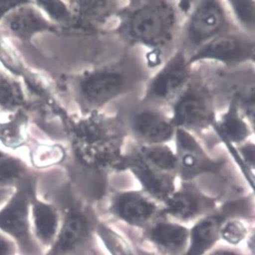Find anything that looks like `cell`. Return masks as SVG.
<instances>
[{
    "label": "cell",
    "mask_w": 255,
    "mask_h": 255,
    "mask_svg": "<svg viewBox=\"0 0 255 255\" xmlns=\"http://www.w3.org/2000/svg\"><path fill=\"white\" fill-rule=\"evenodd\" d=\"M36 191L59 211L60 228L44 255H82L97 247L95 229L101 219L95 207L78 195L65 172L38 174Z\"/></svg>",
    "instance_id": "1"
},
{
    "label": "cell",
    "mask_w": 255,
    "mask_h": 255,
    "mask_svg": "<svg viewBox=\"0 0 255 255\" xmlns=\"http://www.w3.org/2000/svg\"><path fill=\"white\" fill-rule=\"evenodd\" d=\"M179 14L172 1H130L118 10L115 31L127 44L158 55L173 41Z\"/></svg>",
    "instance_id": "2"
},
{
    "label": "cell",
    "mask_w": 255,
    "mask_h": 255,
    "mask_svg": "<svg viewBox=\"0 0 255 255\" xmlns=\"http://www.w3.org/2000/svg\"><path fill=\"white\" fill-rule=\"evenodd\" d=\"M128 171L143 192L162 203L176 189L177 163L174 150L168 144L137 145L125 152L118 172Z\"/></svg>",
    "instance_id": "3"
},
{
    "label": "cell",
    "mask_w": 255,
    "mask_h": 255,
    "mask_svg": "<svg viewBox=\"0 0 255 255\" xmlns=\"http://www.w3.org/2000/svg\"><path fill=\"white\" fill-rule=\"evenodd\" d=\"M170 117L176 128L197 134L211 129L216 120L214 97L203 82L193 81L170 104Z\"/></svg>",
    "instance_id": "4"
},
{
    "label": "cell",
    "mask_w": 255,
    "mask_h": 255,
    "mask_svg": "<svg viewBox=\"0 0 255 255\" xmlns=\"http://www.w3.org/2000/svg\"><path fill=\"white\" fill-rule=\"evenodd\" d=\"M38 175V174H37ZM37 178L14 189L0 208V231L12 239L18 255H44L32 233L30 218V191Z\"/></svg>",
    "instance_id": "5"
},
{
    "label": "cell",
    "mask_w": 255,
    "mask_h": 255,
    "mask_svg": "<svg viewBox=\"0 0 255 255\" xmlns=\"http://www.w3.org/2000/svg\"><path fill=\"white\" fill-rule=\"evenodd\" d=\"M191 79L192 66L188 64L185 50L179 49L147 82L142 101L152 107L170 105Z\"/></svg>",
    "instance_id": "6"
},
{
    "label": "cell",
    "mask_w": 255,
    "mask_h": 255,
    "mask_svg": "<svg viewBox=\"0 0 255 255\" xmlns=\"http://www.w3.org/2000/svg\"><path fill=\"white\" fill-rule=\"evenodd\" d=\"M255 44L253 37L242 32L229 31L211 39L188 56L193 67L200 62H218L229 67L255 62Z\"/></svg>",
    "instance_id": "7"
},
{
    "label": "cell",
    "mask_w": 255,
    "mask_h": 255,
    "mask_svg": "<svg viewBox=\"0 0 255 255\" xmlns=\"http://www.w3.org/2000/svg\"><path fill=\"white\" fill-rule=\"evenodd\" d=\"M229 30L230 14L225 2L217 0L195 2L188 14L185 45L194 52L211 39Z\"/></svg>",
    "instance_id": "8"
},
{
    "label": "cell",
    "mask_w": 255,
    "mask_h": 255,
    "mask_svg": "<svg viewBox=\"0 0 255 255\" xmlns=\"http://www.w3.org/2000/svg\"><path fill=\"white\" fill-rule=\"evenodd\" d=\"M137 80L131 68L119 62L88 75L82 83V91L93 107H104L129 92Z\"/></svg>",
    "instance_id": "9"
},
{
    "label": "cell",
    "mask_w": 255,
    "mask_h": 255,
    "mask_svg": "<svg viewBox=\"0 0 255 255\" xmlns=\"http://www.w3.org/2000/svg\"><path fill=\"white\" fill-rule=\"evenodd\" d=\"M173 140L178 177L182 182H194L203 175L221 174L225 160L212 157L196 135L177 128Z\"/></svg>",
    "instance_id": "10"
},
{
    "label": "cell",
    "mask_w": 255,
    "mask_h": 255,
    "mask_svg": "<svg viewBox=\"0 0 255 255\" xmlns=\"http://www.w3.org/2000/svg\"><path fill=\"white\" fill-rule=\"evenodd\" d=\"M182 183L162 203L159 217L185 225L195 223L218 209L217 198L201 191L194 182Z\"/></svg>",
    "instance_id": "11"
},
{
    "label": "cell",
    "mask_w": 255,
    "mask_h": 255,
    "mask_svg": "<svg viewBox=\"0 0 255 255\" xmlns=\"http://www.w3.org/2000/svg\"><path fill=\"white\" fill-rule=\"evenodd\" d=\"M161 204L142 190L115 191L110 198L107 212L123 223L138 229L147 228L159 217Z\"/></svg>",
    "instance_id": "12"
},
{
    "label": "cell",
    "mask_w": 255,
    "mask_h": 255,
    "mask_svg": "<svg viewBox=\"0 0 255 255\" xmlns=\"http://www.w3.org/2000/svg\"><path fill=\"white\" fill-rule=\"evenodd\" d=\"M139 145H163L174 140L176 128L170 115L159 107L147 106L134 112L128 124Z\"/></svg>",
    "instance_id": "13"
},
{
    "label": "cell",
    "mask_w": 255,
    "mask_h": 255,
    "mask_svg": "<svg viewBox=\"0 0 255 255\" xmlns=\"http://www.w3.org/2000/svg\"><path fill=\"white\" fill-rule=\"evenodd\" d=\"M189 234L186 226L159 217L142 230L141 239L156 255H184Z\"/></svg>",
    "instance_id": "14"
},
{
    "label": "cell",
    "mask_w": 255,
    "mask_h": 255,
    "mask_svg": "<svg viewBox=\"0 0 255 255\" xmlns=\"http://www.w3.org/2000/svg\"><path fill=\"white\" fill-rule=\"evenodd\" d=\"M233 201L195 222L190 228L188 247L184 255H207L220 241V229L226 219L236 217Z\"/></svg>",
    "instance_id": "15"
},
{
    "label": "cell",
    "mask_w": 255,
    "mask_h": 255,
    "mask_svg": "<svg viewBox=\"0 0 255 255\" xmlns=\"http://www.w3.org/2000/svg\"><path fill=\"white\" fill-rule=\"evenodd\" d=\"M36 185L37 181L30 191V225L34 239L46 252L53 246L59 233L60 215L53 204L37 195Z\"/></svg>",
    "instance_id": "16"
},
{
    "label": "cell",
    "mask_w": 255,
    "mask_h": 255,
    "mask_svg": "<svg viewBox=\"0 0 255 255\" xmlns=\"http://www.w3.org/2000/svg\"><path fill=\"white\" fill-rule=\"evenodd\" d=\"M211 129L227 147L246 143L254 134L253 126L243 117L234 96L226 111L217 116Z\"/></svg>",
    "instance_id": "17"
},
{
    "label": "cell",
    "mask_w": 255,
    "mask_h": 255,
    "mask_svg": "<svg viewBox=\"0 0 255 255\" xmlns=\"http://www.w3.org/2000/svg\"><path fill=\"white\" fill-rule=\"evenodd\" d=\"M18 159L0 152V188L15 189L37 178Z\"/></svg>",
    "instance_id": "18"
},
{
    "label": "cell",
    "mask_w": 255,
    "mask_h": 255,
    "mask_svg": "<svg viewBox=\"0 0 255 255\" xmlns=\"http://www.w3.org/2000/svg\"><path fill=\"white\" fill-rule=\"evenodd\" d=\"M95 235L110 255H137L132 241L106 222L99 220L96 227Z\"/></svg>",
    "instance_id": "19"
},
{
    "label": "cell",
    "mask_w": 255,
    "mask_h": 255,
    "mask_svg": "<svg viewBox=\"0 0 255 255\" xmlns=\"http://www.w3.org/2000/svg\"><path fill=\"white\" fill-rule=\"evenodd\" d=\"M229 14L243 33L252 35L255 29V2L251 1H227L225 2Z\"/></svg>",
    "instance_id": "20"
},
{
    "label": "cell",
    "mask_w": 255,
    "mask_h": 255,
    "mask_svg": "<svg viewBox=\"0 0 255 255\" xmlns=\"http://www.w3.org/2000/svg\"><path fill=\"white\" fill-rule=\"evenodd\" d=\"M250 232L245 219L237 217H229L223 221L220 227V239L230 247H236L246 240Z\"/></svg>",
    "instance_id": "21"
},
{
    "label": "cell",
    "mask_w": 255,
    "mask_h": 255,
    "mask_svg": "<svg viewBox=\"0 0 255 255\" xmlns=\"http://www.w3.org/2000/svg\"><path fill=\"white\" fill-rule=\"evenodd\" d=\"M243 91L235 94L238 107L243 117L254 127L255 120V85H246Z\"/></svg>",
    "instance_id": "22"
},
{
    "label": "cell",
    "mask_w": 255,
    "mask_h": 255,
    "mask_svg": "<svg viewBox=\"0 0 255 255\" xmlns=\"http://www.w3.org/2000/svg\"><path fill=\"white\" fill-rule=\"evenodd\" d=\"M63 159V151L57 147L38 149L32 156L33 164L37 169H46L59 164Z\"/></svg>",
    "instance_id": "23"
},
{
    "label": "cell",
    "mask_w": 255,
    "mask_h": 255,
    "mask_svg": "<svg viewBox=\"0 0 255 255\" xmlns=\"http://www.w3.org/2000/svg\"><path fill=\"white\" fill-rule=\"evenodd\" d=\"M0 255H18V249L12 239L0 231Z\"/></svg>",
    "instance_id": "24"
},
{
    "label": "cell",
    "mask_w": 255,
    "mask_h": 255,
    "mask_svg": "<svg viewBox=\"0 0 255 255\" xmlns=\"http://www.w3.org/2000/svg\"><path fill=\"white\" fill-rule=\"evenodd\" d=\"M207 255H246L241 251L235 249L234 247H223L213 249Z\"/></svg>",
    "instance_id": "25"
},
{
    "label": "cell",
    "mask_w": 255,
    "mask_h": 255,
    "mask_svg": "<svg viewBox=\"0 0 255 255\" xmlns=\"http://www.w3.org/2000/svg\"><path fill=\"white\" fill-rule=\"evenodd\" d=\"M14 191V189L11 188H0V208L9 199Z\"/></svg>",
    "instance_id": "26"
},
{
    "label": "cell",
    "mask_w": 255,
    "mask_h": 255,
    "mask_svg": "<svg viewBox=\"0 0 255 255\" xmlns=\"http://www.w3.org/2000/svg\"><path fill=\"white\" fill-rule=\"evenodd\" d=\"M136 252L137 255H156L153 252L147 250V249H143V248L140 247V246H135Z\"/></svg>",
    "instance_id": "27"
}]
</instances>
